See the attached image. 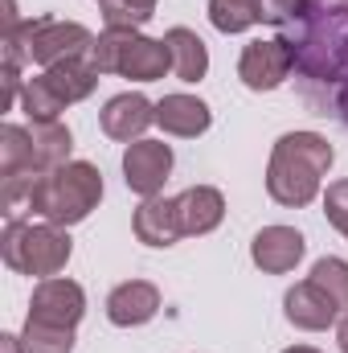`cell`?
<instances>
[{
	"mask_svg": "<svg viewBox=\"0 0 348 353\" xmlns=\"http://www.w3.org/2000/svg\"><path fill=\"white\" fill-rule=\"evenodd\" d=\"M312 283H320L328 296H332V304L348 312V263L345 259H336V255H324V259H316L312 267V275H307Z\"/></svg>",
	"mask_w": 348,
	"mask_h": 353,
	"instance_id": "23",
	"label": "cell"
},
{
	"mask_svg": "<svg viewBox=\"0 0 348 353\" xmlns=\"http://www.w3.org/2000/svg\"><path fill=\"white\" fill-rule=\"evenodd\" d=\"M0 350H4V353H25V341H21V337H12V333H4V337H0Z\"/></svg>",
	"mask_w": 348,
	"mask_h": 353,
	"instance_id": "27",
	"label": "cell"
},
{
	"mask_svg": "<svg viewBox=\"0 0 348 353\" xmlns=\"http://www.w3.org/2000/svg\"><path fill=\"white\" fill-rule=\"evenodd\" d=\"M316 4H328V0H316Z\"/></svg>",
	"mask_w": 348,
	"mask_h": 353,
	"instance_id": "30",
	"label": "cell"
},
{
	"mask_svg": "<svg viewBox=\"0 0 348 353\" xmlns=\"http://www.w3.org/2000/svg\"><path fill=\"white\" fill-rule=\"evenodd\" d=\"M29 316L45 321V325H62V329H78V321L87 316V292L83 283L54 275V279H37L33 300H29Z\"/></svg>",
	"mask_w": 348,
	"mask_h": 353,
	"instance_id": "8",
	"label": "cell"
},
{
	"mask_svg": "<svg viewBox=\"0 0 348 353\" xmlns=\"http://www.w3.org/2000/svg\"><path fill=\"white\" fill-rule=\"evenodd\" d=\"M164 46H168V54H173V74L180 83H201V79L209 74V46H205L193 29L173 25V29L164 33Z\"/></svg>",
	"mask_w": 348,
	"mask_h": 353,
	"instance_id": "17",
	"label": "cell"
},
{
	"mask_svg": "<svg viewBox=\"0 0 348 353\" xmlns=\"http://www.w3.org/2000/svg\"><path fill=\"white\" fill-rule=\"evenodd\" d=\"M156 4L160 0H98L107 29H140L156 17Z\"/></svg>",
	"mask_w": 348,
	"mask_h": 353,
	"instance_id": "22",
	"label": "cell"
},
{
	"mask_svg": "<svg viewBox=\"0 0 348 353\" xmlns=\"http://www.w3.org/2000/svg\"><path fill=\"white\" fill-rule=\"evenodd\" d=\"M283 353H320L316 345H291V350H283Z\"/></svg>",
	"mask_w": 348,
	"mask_h": 353,
	"instance_id": "29",
	"label": "cell"
},
{
	"mask_svg": "<svg viewBox=\"0 0 348 353\" xmlns=\"http://www.w3.org/2000/svg\"><path fill=\"white\" fill-rule=\"evenodd\" d=\"M283 316H287L295 329H303V333H324V329L336 325L340 308L332 304V296H328L320 283L303 279V283L287 288V296H283Z\"/></svg>",
	"mask_w": 348,
	"mask_h": 353,
	"instance_id": "12",
	"label": "cell"
},
{
	"mask_svg": "<svg viewBox=\"0 0 348 353\" xmlns=\"http://www.w3.org/2000/svg\"><path fill=\"white\" fill-rule=\"evenodd\" d=\"M156 123H160L168 136L197 140V136H205V132H209L213 111H209V103H205V99L176 90V94H164V99L156 103Z\"/></svg>",
	"mask_w": 348,
	"mask_h": 353,
	"instance_id": "15",
	"label": "cell"
},
{
	"mask_svg": "<svg viewBox=\"0 0 348 353\" xmlns=\"http://www.w3.org/2000/svg\"><path fill=\"white\" fill-rule=\"evenodd\" d=\"M94 33L78 21H58V17H29L12 29H4V62L12 66H62L74 58H90Z\"/></svg>",
	"mask_w": 348,
	"mask_h": 353,
	"instance_id": "2",
	"label": "cell"
},
{
	"mask_svg": "<svg viewBox=\"0 0 348 353\" xmlns=\"http://www.w3.org/2000/svg\"><path fill=\"white\" fill-rule=\"evenodd\" d=\"M131 230L144 247H176L184 239L176 197H144L140 210L131 214Z\"/></svg>",
	"mask_w": 348,
	"mask_h": 353,
	"instance_id": "14",
	"label": "cell"
},
{
	"mask_svg": "<svg viewBox=\"0 0 348 353\" xmlns=\"http://www.w3.org/2000/svg\"><path fill=\"white\" fill-rule=\"evenodd\" d=\"M209 21L217 33H246L266 21V0H209Z\"/></svg>",
	"mask_w": 348,
	"mask_h": 353,
	"instance_id": "19",
	"label": "cell"
},
{
	"mask_svg": "<svg viewBox=\"0 0 348 353\" xmlns=\"http://www.w3.org/2000/svg\"><path fill=\"white\" fill-rule=\"evenodd\" d=\"M74 255V243L66 234V226L54 222H33V218H8L4 234H0V259L17 275H33V279H54L62 275Z\"/></svg>",
	"mask_w": 348,
	"mask_h": 353,
	"instance_id": "4",
	"label": "cell"
},
{
	"mask_svg": "<svg viewBox=\"0 0 348 353\" xmlns=\"http://www.w3.org/2000/svg\"><path fill=\"white\" fill-rule=\"evenodd\" d=\"M29 136H33V157H37V173H54L62 165H70L74 152V136L62 119H29Z\"/></svg>",
	"mask_w": 348,
	"mask_h": 353,
	"instance_id": "16",
	"label": "cell"
},
{
	"mask_svg": "<svg viewBox=\"0 0 348 353\" xmlns=\"http://www.w3.org/2000/svg\"><path fill=\"white\" fill-rule=\"evenodd\" d=\"M176 210H180L184 239H201L226 222V193L217 185H188L184 193H176Z\"/></svg>",
	"mask_w": 348,
	"mask_h": 353,
	"instance_id": "13",
	"label": "cell"
},
{
	"mask_svg": "<svg viewBox=\"0 0 348 353\" xmlns=\"http://www.w3.org/2000/svg\"><path fill=\"white\" fill-rule=\"evenodd\" d=\"M17 173H37L33 136H29V128H21V123H4V128H0V176H17Z\"/></svg>",
	"mask_w": 348,
	"mask_h": 353,
	"instance_id": "20",
	"label": "cell"
},
{
	"mask_svg": "<svg viewBox=\"0 0 348 353\" xmlns=\"http://www.w3.org/2000/svg\"><path fill=\"white\" fill-rule=\"evenodd\" d=\"M336 345H340V353H348V312L340 316V325H336Z\"/></svg>",
	"mask_w": 348,
	"mask_h": 353,
	"instance_id": "28",
	"label": "cell"
},
{
	"mask_svg": "<svg viewBox=\"0 0 348 353\" xmlns=\"http://www.w3.org/2000/svg\"><path fill=\"white\" fill-rule=\"evenodd\" d=\"M291 74H295V62H291V50H287L283 37H254L238 58V79L254 94L279 90Z\"/></svg>",
	"mask_w": 348,
	"mask_h": 353,
	"instance_id": "6",
	"label": "cell"
},
{
	"mask_svg": "<svg viewBox=\"0 0 348 353\" xmlns=\"http://www.w3.org/2000/svg\"><path fill=\"white\" fill-rule=\"evenodd\" d=\"M90 66L131 83H160L173 70V54L164 37H148L140 29H102L90 46Z\"/></svg>",
	"mask_w": 348,
	"mask_h": 353,
	"instance_id": "5",
	"label": "cell"
},
{
	"mask_svg": "<svg viewBox=\"0 0 348 353\" xmlns=\"http://www.w3.org/2000/svg\"><path fill=\"white\" fill-rule=\"evenodd\" d=\"M25 353H74V329H62V325H45V321H33L25 316Z\"/></svg>",
	"mask_w": 348,
	"mask_h": 353,
	"instance_id": "21",
	"label": "cell"
},
{
	"mask_svg": "<svg viewBox=\"0 0 348 353\" xmlns=\"http://www.w3.org/2000/svg\"><path fill=\"white\" fill-rule=\"evenodd\" d=\"M336 165V148L320 132H283L266 161V193L283 210H303L324 197V176Z\"/></svg>",
	"mask_w": 348,
	"mask_h": 353,
	"instance_id": "1",
	"label": "cell"
},
{
	"mask_svg": "<svg viewBox=\"0 0 348 353\" xmlns=\"http://www.w3.org/2000/svg\"><path fill=\"white\" fill-rule=\"evenodd\" d=\"M307 255V239L295 226H262L250 243V259L262 275H287Z\"/></svg>",
	"mask_w": 348,
	"mask_h": 353,
	"instance_id": "10",
	"label": "cell"
},
{
	"mask_svg": "<svg viewBox=\"0 0 348 353\" xmlns=\"http://www.w3.org/2000/svg\"><path fill=\"white\" fill-rule=\"evenodd\" d=\"M160 312V288L152 279H127L119 288H111L107 296V321L115 329H140L148 321H156Z\"/></svg>",
	"mask_w": 348,
	"mask_h": 353,
	"instance_id": "11",
	"label": "cell"
},
{
	"mask_svg": "<svg viewBox=\"0 0 348 353\" xmlns=\"http://www.w3.org/2000/svg\"><path fill=\"white\" fill-rule=\"evenodd\" d=\"M98 201H102V173H98V165L70 161V165H62L54 173L37 176L25 210H33L41 222H54V226L70 230V226L87 222L90 214L98 210Z\"/></svg>",
	"mask_w": 348,
	"mask_h": 353,
	"instance_id": "3",
	"label": "cell"
},
{
	"mask_svg": "<svg viewBox=\"0 0 348 353\" xmlns=\"http://www.w3.org/2000/svg\"><path fill=\"white\" fill-rule=\"evenodd\" d=\"M0 83H4V99H0V111H12V107H17V99H21V90H25V83H21V66L4 62V66H0Z\"/></svg>",
	"mask_w": 348,
	"mask_h": 353,
	"instance_id": "26",
	"label": "cell"
},
{
	"mask_svg": "<svg viewBox=\"0 0 348 353\" xmlns=\"http://www.w3.org/2000/svg\"><path fill=\"white\" fill-rule=\"evenodd\" d=\"M324 218L348 239V176L332 181V185L324 189Z\"/></svg>",
	"mask_w": 348,
	"mask_h": 353,
	"instance_id": "25",
	"label": "cell"
},
{
	"mask_svg": "<svg viewBox=\"0 0 348 353\" xmlns=\"http://www.w3.org/2000/svg\"><path fill=\"white\" fill-rule=\"evenodd\" d=\"M41 79H45V87L54 90V99H58L62 107L90 99L94 87H98V70L90 66V58H74V62L50 66V70H41Z\"/></svg>",
	"mask_w": 348,
	"mask_h": 353,
	"instance_id": "18",
	"label": "cell"
},
{
	"mask_svg": "<svg viewBox=\"0 0 348 353\" xmlns=\"http://www.w3.org/2000/svg\"><path fill=\"white\" fill-rule=\"evenodd\" d=\"M312 111H316V115H328V119H336V123L348 132V70L340 74V83L328 90V94H320V99L312 103Z\"/></svg>",
	"mask_w": 348,
	"mask_h": 353,
	"instance_id": "24",
	"label": "cell"
},
{
	"mask_svg": "<svg viewBox=\"0 0 348 353\" xmlns=\"http://www.w3.org/2000/svg\"><path fill=\"white\" fill-rule=\"evenodd\" d=\"M173 176V148L164 140H135L123 148V185L135 197H160Z\"/></svg>",
	"mask_w": 348,
	"mask_h": 353,
	"instance_id": "7",
	"label": "cell"
},
{
	"mask_svg": "<svg viewBox=\"0 0 348 353\" xmlns=\"http://www.w3.org/2000/svg\"><path fill=\"white\" fill-rule=\"evenodd\" d=\"M156 123V103L140 90H123V94H111L98 111V128L107 140H119V144H135L144 140V132Z\"/></svg>",
	"mask_w": 348,
	"mask_h": 353,
	"instance_id": "9",
	"label": "cell"
}]
</instances>
